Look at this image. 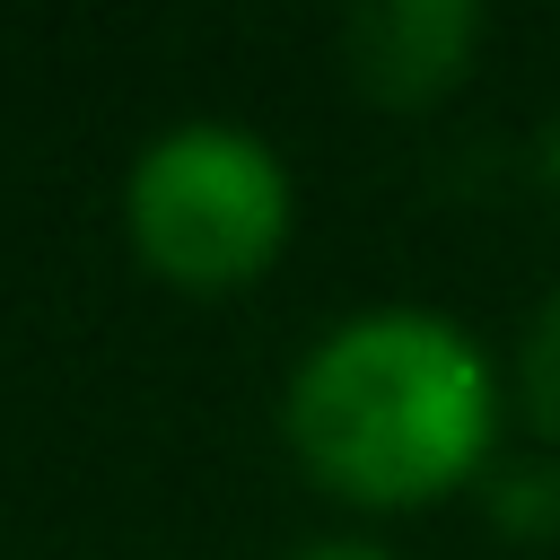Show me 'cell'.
Returning <instances> with one entry per match:
<instances>
[{
  "instance_id": "4",
  "label": "cell",
  "mask_w": 560,
  "mask_h": 560,
  "mask_svg": "<svg viewBox=\"0 0 560 560\" xmlns=\"http://www.w3.org/2000/svg\"><path fill=\"white\" fill-rule=\"evenodd\" d=\"M481 508H490V534L542 551L560 542V455H516V464H490L481 472Z\"/></svg>"
},
{
  "instance_id": "3",
  "label": "cell",
  "mask_w": 560,
  "mask_h": 560,
  "mask_svg": "<svg viewBox=\"0 0 560 560\" xmlns=\"http://www.w3.org/2000/svg\"><path fill=\"white\" fill-rule=\"evenodd\" d=\"M481 0H368L341 26L350 88L376 105H438L481 61Z\"/></svg>"
},
{
  "instance_id": "1",
  "label": "cell",
  "mask_w": 560,
  "mask_h": 560,
  "mask_svg": "<svg viewBox=\"0 0 560 560\" xmlns=\"http://www.w3.org/2000/svg\"><path fill=\"white\" fill-rule=\"evenodd\" d=\"M280 429L298 464L350 508H429L490 472L499 368L429 306L341 315L289 376Z\"/></svg>"
},
{
  "instance_id": "6",
  "label": "cell",
  "mask_w": 560,
  "mask_h": 560,
  "mask_svg": "<svg viewBox=\"0 0 560 560\" xmlns=\"http://www.w3.org/2000/svg\"><path fill=\"white\" fill-rule=\"evenodd\" d=\"M534 184H542V192L560 201V114H551V122L534 131Z\"/></svg>"
},
{
  "instance_id": "2",
  "label": "cell",
  "mask_w": 560,
  "mask_h": 560,
  "mask_svg": "<svg viewBox=\"0 0 560 560\" xmlns=\"http://www.w3.org/2000/svg\"><path fill=\"white\" fill-rule=\"evenodd\" d=\"M289 210H298L289 166L245 122H175L122 175V219L140 262L201 298L262 280L289 245Z\"/></svg>"
},
{
  "instance_id": "7",
  "label": "cell",
  "mask_w": 560,
  "mask_h": 560,
  "mask_svg": "<svg viewBox=\"0 0 560 560\" xmlns=\"http://www.w3.org/2000/svg\"><path fill=\"white\" fill-rule=\"evenodd\" d=\"M289 560H394V551H385V542H350V534H341V542H306V551H289Z\"/></svg>"
},
{
  "instance_id": "5",
  "label": "cell",
  "mask_w": 560,
  "mask_h": 560,
  "mask_svg": "<svg viewBox=\"0 0 560 560\" xmlns=\"http://www.w3.org/2000/svg\"><path fill=\"white\" fill-rule=\"evenodd\" d=\"M516 402H525L534 438L560 446V289L534 306V324H525V341H516Z\"/></svg>"
}]
</instances>
